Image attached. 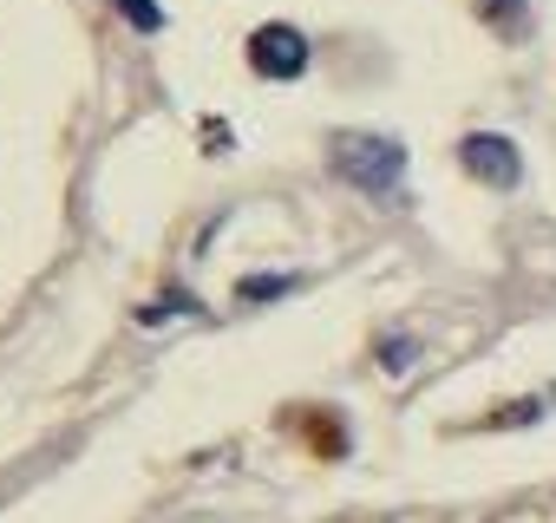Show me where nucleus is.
<instances>
[{
	"label": "nucleus",
	"instance_id": "nucleus-1",
	"mask_svg": "<svg viewBox=\"0 0 556 523\" xmlns=\"http://www.w3.org/2000/svg\"><path fill=\"white\" fill-rule=\"evenodd\" d=\"M328 164H334V177H348L361 196H380V203L400 196V183H406V144L387 131H334Z\"/></svg>",
	"mask_w": 556,
	"mask_h": 523
},
{
	"label": "nucleus",
	"instance_id": "nucleus-2",
	"mask_svg": "<svg viewBox=\"0 0 556 523\" xmlns=\"http://www.w3.org/2000/svg\"><path fill=\"white\" fill-rule=\"evenodd\" d=\"M308 60H315V47H308V34H302V27H289V21H268V27H255V34H249V66H255L268 86L302 79V73H308Z\"/></svg>",
	"mask_w": 556,
	"mask_h": 523
},
{
	"label": "nucleus",
	"instance_id": "nucleus-3",
	"mask_svg": "<svg viewBox=\"0 0 556 523\" xmlns=\"http://www.w3.org/2000/svg\"><path fill=\"white\" fill-rule=\"evenodd\" d=\"M458 164H465L484 190H517V177H523V157H517V144H510L504 131H471V138H458Z\"/></svg>",
	"mask_w": 556,
	"mask_h": 523
},
{
	"label": "nucleus",
	"instance_id": "nucleus-4",
	"mask_svg": "<svg viewBox=\"0 0 556 523\" xmlns=\"http://www.w3.org/2000/svg\"><path fill=\"white\" fill-rule=\"evenodd\" d=\"M478 21L504 40H523L530 34V0H478Z\"/></svg>",
	"mask_w": 556,
	"mask_h": 523
},
{
	"label": "nucleus",
	"instance_id": "nucleus-5",
	"mask_svg": "<svg viewBox=\"0 0 556 523\" xmlns=\"http://www.w3.org/2000/svg\"><path fill=\"white\" fill-rule=\"evenodd\" d=\"M289 289H302V276H242V282H236L242 302H282Z\"/></svg>",
	"mask_w": 556,
	"mask_h": 523
},
{
	"label": "nucleus",
	"instance_id": "nucleus-6",
	"mask_svg": "<svg viewBox=\"0 0 556 523\" xmlns=\"http://www.w3.org/2000/svg\"><path fill=\"white\" fill-rule=\"evenodd\" d=\"M112 8H118L138 34H157V27H164V8H157V0H112Z\"/></svg>",
	"mask_w": 556,
	"mask_h": 523
},
{
	"label": "nucleus",
	"instance_id": "nucleus-7",
	"mask_svg": "<svg viewBox=\"0 0 556 523\" xmlns=\"http://www.w3.org/2000/svg\"><path fill=\"white\" fill-rule=\"evenodd\" d=\"M413 354H419V347H413V341H400V334H393V341L380 347V360H387L393 373H400V367H413Z\"/></svg>",
	"mask_w": 556,
	"mask_h": 523
}]
</instances>
